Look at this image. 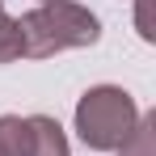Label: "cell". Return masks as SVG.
I'll list each match as a JSON object with an SVG mask.
<instances>
[{"mask_svg": "<svg viewBox=\"0 0 156 156\" xmlns=\"http://www.w3.org/2000/svg\"><path fill=\"white\" fill-rule=\"evenodd\" d=\"M42 4H55V0H42Z\"/></svg>", "mask_w": 156, "mask_h": 156, "instance_id": "obj_8", "label": "cell"}, {"mask_svg": "<svg viewBox=\"0 0 156 156\" xmlns=\"http://www.w3.org/2000/svg\"><path fill=\"white\" fill-rule=\"evenodd\" d=\"M21 59V34H17V17H0V63Z\"/></svg>", "mask_w": 156, "mask_h": 156, "instance_id": "obj_5", "label": "cell"}, {"mask_svg": "<svg viewBox=\"0 0 156 156\" xmlns=\"http://www.w3.org/2000/svg\"><path fill=\"white\" fill-rule=\"evenodd\" d=\"M0 17H4V4H0Z\"/></svg>", "mask_w": 156, "mask_h": 156, "instance_id": "obj_7", "label": "cell"}, {"mask_svg": "<svg viewBox=\"0 0 156 156\" xmlns=\"http://www.w3.org/2000/svg\"><path fill=\"white\" fill-rule=\"evenodd\" d=\"M135 26H139V38H144V42L156 38V30H152V0H139V9H135Z\"/></svg>", "mask_w": 156, "mask_h": 156, "instance_id": "obj_6", "label": "cell"}, {"mask_svg": "<svg viewBox=\"0 0 156 156\" xmlns=\"http://www.w3.org/2000/svg\"><path fill=\"white\" fill-rule=\"evenodd\" d=\"M135 122H139V105L118 84H93L76 101V131L93 152H118Z\"/></svg>", "mask_w": 156, "mask_h": 156, "instance_id": "obj_2", "label": "cell"}, {"mask_svg": "<svg viewBox=\"0 0 156 156\" xmlns=\"http://www.w3.org/2000/svg\"><path fill=\"white\" fill-rule=\"evenodd\" d=\"M0 156H9V152H4V148H0Z\"/></svg>", "mask_w": 156, "mask_h": 156, "instance_id": "obj_9", "label": "cell"}, {"mask_svg": "<svg viewBox=\"0 0 156 156\" xmlns=\"http://www.w3.org/2000/svg\"><path fill=\"white\" fill-rule=\"evenodd\" d=\"M118 156H156V118L152 114H139V122L127 135V144L118 148Z\"/></svg>", "mask_w": 156, "mask_h": 156, "instance_id": "obj_4", "label": "cell"}, {"mask_svg": "<svg viewBox=\"0 0 156 156\" xmlns=\"http://www.w3.org/2000/svg\"><path fill=\"white\" fill-rule=\"evenodd\" d=\"M30 156H68V135L47 114H30Z\"/></svg>", "mask_w": 156, "mask_h": 156, "instance_id": "obj_3", "label": "cell"}, {"mask_svg": "<svg viewBox=\"0 0 156 156\" xmlns=\"http://www.w3.org/2000/svg\"><path fill=\"white\" fill-rule=\"evenodd\" d=\"M17 34H21V55L26 59H47V55H59V51L93 47L101 38V26L84 4L55 0V4H42L26 17H17Z\"/></svg>", "mask_w": 156, "mask_h": 156, "instance_id": "obj_1", "label": "cell"}]
</instances>
